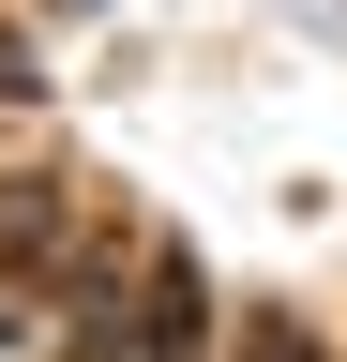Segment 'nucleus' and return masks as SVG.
Segmentation results:
<instances>
[{
    "label": "nucleus",
    "mask_w": 347,
    "mask_h": 362,
    "mask_svg": "<svg viewBox=\"0 0 347 362\" xmlns=\"http://www.w3.org/2000/svg\"><path fill=\"white\" fill-rule=\"evenodd\" d=\"M61 242V181H16V197H0V257H46Z\"/></svg>",
    "instance_id": "obj_1"
},
{
    "label": "nucleus",
    "mask_w": 347,
    "mask_h": 362,
    "mask_svg": "<svg viewBox=\"0 0 347 362\" xmlns=\"http://www.w3.org/2000/svg\"><path fill=\"white\" fill-rule=\"evenodd\" d=\"M242 362H317V332L302 317H242Z\"/></svg>",
    "instance_id": "obj_2"
}]
</instances>
